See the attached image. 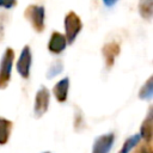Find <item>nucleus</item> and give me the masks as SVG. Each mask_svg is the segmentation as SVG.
<instances>
[{
  "instance_id": "9d476101",
  "label": "nucleus",
  "mask_w": 153,
  "mask_h": 153,
  "mask_svg": "<svg viewBox=\"0 0 153 153\" xmlns=\"http://www.w3.org/2000/svg\"><path fill=\"white\" fill-rule=\"evenodd\" d=\"M11 127H12V122L0 117V145H5L11 135Z\"/></svg>"
},
{
  "instance_id": "2eb2a0df",
  "label": "nucleus",
  "mask_w": 153,
  "mask_h": 153,
  "mask_svg": "<svg viewBox=\"0 0 153 153\" xmlns=\"http://www.w3.org/2000/svg\"><path fill=\"white\" fill-rule=\"evenodd\" d=\"M62 69H63V65H62V61H61L60 59L55 60V61H54V62L50 65V67H49V69H48V73H47V78H49V79L54 78L55 75L60 74V73L62 72Z\"/></svg>"
},
{
  "instance_id": "f257e3e1",
  "label": "nucleus",
  "mask_w": 153,
  "mask_h": 153,
  "mask_svg": "<svg viewBox=\"0 0 153 153\" xmlns=\"http://www.w3.org/2000/svg\"><path fill=\"white\" fill-rule=\"evenodd\" d=\"M14 60V51L12 48H6L0 60V90L6 88L12 73V65Z\"/></svg>"
},
{
  "instance_id": "20e7f679",
  "label": "nucleus",
  "mask_w": 153,
  "mask_h": 153,
  "mask_svg": "<svg viewBox=\"0 0 153 153\" xmlns=\"http://www.w3.org/2000/svg\"><path fill=\"white\" fill-rule=\"evenodd\" d=\"M49 100H50V94L47 87L42 86L35 96V104H33V114L36 117H42L49 108Z\"/></svg>"
},
{
  "instance_id": "a211bd4d",
  "label": "nucleus",
  "mask_w": 153,
  "mask_h": 153,
  "mask_svg": "<svg viewBox=\"0 0 153 153\" xmlns=\"http://www.w3.org/2000/svg\"><path fill=\"white\" fill-rule=\"evenodd\" d=\"M44 153H50V152H44Z\"/></svg>"
},
{
  "instance_id": "423d86ee",
  "label": "nucleus",
  "mask_w": 153,
  "mask_h": 153,
  "mask_svg": "<svg viewBox=\"0 0 153 153\" xmlns=\"http://www.w3.org/2000/svg\"><path fill=\"white\" fill-rule=\"evenodd\" d=\"M115 141L114 133H108L99 135L96 137L93 146H92V153H109Z\"/></svg>"
},
{
  "instance_id": "f3484780",
  "label": "nucleus",
  "mask_w": 153,
  "mask_h": 153,
  "mask_svg": "<svg viewBox=\"0 0 153 153\" xmlns=\"http://www.w3.org/2000/svg\"><path fill=\"white\" fill-rule=\"evenodd\" d=\"M117 1H118V0H103L104 5H105V6H108V7H111V6H114V5H115Z\"/></svg>"
},
{
  "instance_id": "f03ea898",
  "label": "nucleus",
  "mask_w": 153,
  "mask_h": 153,
  "mask_svg": "<svg viewBox=\"0 0 153 153\" xmlns=\"http://www.w3.org/2000/svg\"><path fill=\"white\" fill-rule=\"evenodd\" d=\"M63 24H65V32H66L65 37H66L67 44H72L82 29L81 19L75 12L69 11L65 17Z\"/></svg>"
},
{
  "instance_id": "6e6552de",
  "label": "nucleus",
  "mask_w": 153,
  "mask_h": 153,
  "mask_svg": "<svg viewBox=\"0 0 153 153\" xmlns=\"http://www.w3.org/2000/svg\"><path fill=\"white\" fill-rule=\"evenodd\" d=\"M68 90H69V79L63 78L60 81H57L53 88V93L57 102L63 103L67 100L68 97Z\"/></svg>"
},
{
  "instance_id": "4468645a",
  "label": "nucleus",
  "mask_w": 153,
  "mask_h": 153,
  "mask_svg": "<svg viewBox=\"0 0 153 153\" xmlns=\"http://www.w3.org/2000/svg\"><path fill=\"white\" fill-rule=\"evenodd\" d=\"M139 141H140V135H133V136L128 137V139L124 141V143H123V146H122L120 153H129V152L139 143Z\"/></svg>"
},
{
  "instance_id": "7ed1b4c3",
  "label": "nucleus",
  "mask_w": 153,
  "mask_h": 153,
  "mask_svg": "<svg viewBox=\"0 0 153 153\" xmlns=\"http://www.w3.org/2000/svg\"><path fill=\"white\" fill-rule=\"evenodd\" d=\"M26 20L31 24L36 32H42L44 30V17L45 10L41 5H30L26 7L24 13Z\"/></svg>"
},
{
  "instance_id": "f8f14e48",
  "label": "nucleus",
  "mask_w": 153,
  "mask_h": 153,
  "mask_svg": "<svg viewBox=\"0 0 153 153\" xmlns=\"http://www.w3.org/2000/svg\"><path fill=\"white\" fill-rule=\"evenodd\" d=\"M140 137H143L146 141H149L152 137V114H151V111L148 112L147 117L143 120V122L141 124Z\"/></svg>"
},
{
  "instance_id": "1a4fd4ad",
  "label": "nucleus",
  "mask_w": 153,
  "mask_h": 153,
  "mask_svg": "<svg viewBox=\"0 0 153 153\" xmlns=\"http://www.w3.org/2000/svg\"><path fill=\"white\" fill-rule=\"evenodd\" d=\"M120 54V45L116 42H109L103 47V55L108 67H111L115 62L116 56Z\"/></svg>"
},
{
  "instance_id": "ddd939ff",
  "label": "nucleus",
  "mask_w": 153,
  "mask_h": 153,
  "mask_svg": "<svg viewBox=\"0 0 153 153\" xmlns=\"http://www.w3.org/2000/svg\"><path fill=\"white\" fill-rule=\"evenodd\" d=\"M153 94V78L151 76L140 88L139 98L140 99H151Z\"/></svg>"
},
{
  "instance_id": "39448f33",
  "label": "nucleus",
  "mask_w": 153,
  "mask_h": 153,
  "mask_svg": "<svg viewBox=\"0 0 153 153\" xmlns=\"http://www.w3.org/2000/svg\"><path fill=\"white\" fill-rule=\"evenodd\" d=\"M32 62V54L29 45H24L17 61V71L23 79H27L30 75V68Z\"/></svg>"
},
{
  "instance_id": "0eeeda50",
  "label": "nucleus",
  "mask_w": 153,
  "mask_h": 153,
  "mask_svg": "<svg viewBox=\"0 0 153 153\" xmlns=\"http://www.w3.org/2000/svg\"><path fill=\"white\" fill-rule=\"evenodd\" d=\"M66 47H67V41H66L65 35H62L57 31H54L51 33L49 43H48L49 51L53 54H60L66 49Z\"/></svg>"
},
{
  "instance_id": "dca6fc26",
  "label": "nucleus",
  "mask_w": 153,
  "mask_h": 153,
  "mask_svg": "<svg viewBox=\"0 0 153 153\" xmlns=\"http://www.w3.org/2000/svg\"><path fill=\"white\" fill-rule=\"evenodd\" d=\"M16 2H17V0H0V7L10 10L16 5Z\"/></svg>"
},
{
  "instance_id": "9b49d317",
  "label": "nucleus",
  "mask_w": 153,
  "mask_h": 153,
  "mask_svg": "<svg viewBox=\"0 0 153 153\" xmlns=\"http://www.w3.org/2000/svg\"><path fill=\"white\" fill-rule=\"evenodd\" d=\"M139 13L143 19L149 20L153 16V0H139Z\"/></svg>"
}]
</instances>
